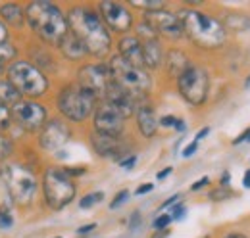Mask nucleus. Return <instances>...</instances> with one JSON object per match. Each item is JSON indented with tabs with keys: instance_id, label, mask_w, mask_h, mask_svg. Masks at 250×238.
I'll return each mask as SVG.
<instances>
[{
	"instance_id": "obj_1",
	"label": "nucleus",
	"mask_w": 250,
	"mask_h": 238,
	"mask_svg": "<svg viewBox=\"0 0 250 238\" xmlns=\"http://www.w3.org/2000/svg\"><path fill=\"white\" fill-rule=\"evenodd\" d=\"M67 27L69 33L85 46L87 54L104 60L112 50V37L104 25L98 12L85 6H75L67 12Z\"/></svg>"
},
{
	"instance_id": "obj_2",
	"label": "nucleus",
	"mask_w": 250,
	"mask_h": 238,
	"mask_svg": "<svg viewBox=\"0 0 250 238\" xmlns=\"http://www.w3.org/2000/svg\"><path fill=\"white\" fill-rule=\"evenodd\" d=\"M25 21L29 29L50 46H60L63 37L69 33L65 14L52 2H29L25 6Z\"/></svg>"
},
{
	"instance_id": "obj_3",
	"label": "nucleus",
	"mask_w": 250,
	"mask_h": 238,
	"mask_svg": "<svg viewBox=\"0 0 250 238\" xmlns=\"http://www.w3.org/2000/svg\"><path fill=\"white\" fill-rule=\"evenodd\" d=\"M177 18L181 21L183 35H187L188 40L198 48L216 50L221 48L223 42L227 40V27L219 23L216 18L206 16L204 12L185 8L177 14Z\"/></svg>"
},
{
	"instance_id": "obj_4",
	"label": "nucleus",
	"mask_w": 250,
	"mask_h": 238,
	"mask_svg": "<svg viewBox=\"0 0 250 238\" xmlns=\"http://www.w3.org/2000/svg\"><path fill=\"white\" fill-rule=\"evenodd\" d=\"M0 182L16 206H29L39 190V178L31 167L20 163H4L0 167Z\"/></svg>"
},
{
	"instance_id": "obj_5",
	"label": "nucleus",
	"mask_w": 250,
	"mask_h": 238,
	"mask_svg": "<svg viewBox=\"0 0 250 238\" xmlns=\"http://www.w3.org/2000/svg\"><path fill=\"white\" fill-rule=\"evenodd\" d=\"M6 79L16 87L21 98H27V100L44 96L50 87L46 75L27 60H16L12 65H8Z\"/></svg>"
},
{
	"instance_id": "obj_6",
	"label": "nucleus",
	"mask_w": 250,
	"mask_h": 238,
	"mask_svg": "<svg viewBox=\"0 0 250 238\" xmlns=\"http://www.w3.org/2000/svg\"><path fill=\"white\" fill-rule=\"evenodd\" d=\"M108 67L112 71V79L118 87L127 90L129 94H133L137 100H145L146 94L152 89V79L148 75V71L145 67H137L131 65L129 61H125L122 56H112L108 61Z\"/></svg>"
},
{
	"instance_id": "obj_7",
	"label": "nucleus",
	"mask_w": 250,
	"mask_h": 238,
	"mask_svg": "<svg viewBox=\"0 0 250 238\" xmlns=\"http://www.w3.org/2000/svg\"><path fill=\"white\" fill-rule=\"evenodd\" d=\"M98 100L87 89H83L77 83L65 85L56 98V108L63 118L71 123H83L89 116L94 114Z\"/></svg>"
},
{
	"instance_id": "obj_8",
	"label": "nucleus",
	"mask_w": 250,
	"mask_h": 238,
	"mask_svg": "<svg viewBox=\"0 0 250 238\" xmlns=\"http://www.w3.org/2000/svg\"><path fill=\"white\" fill-rule=\"evenodd\" d=\"M77 194V186L73 178L62 167H46L42 173V196L46 206L54 211H60L73 202Z\"/></svg>"
},
{
	"instance_id": "obj_9",
	"label": "nucleus",
	"mask_w": 250,
	"mask_h": 238,
	"mask_svg": "<svg viewBox=\"0 0 250 238\" xmlns=\"http://www.w3.org/2000/svg\"><path fill=\"white\" fill-rule=\"evenodd\" d=\"M177 90L190 106H202L210 92V75L204 67L190 63L177 77Z\"/></svg>"
},
{
	"instance_id": "obj_10",
	"label": "nucleus",
	"mask_w": 250,
	"mask_h": 238,
	"mask_svg": "<svg viewBox=\"0 0 250 238\" xmlns=\"http://www.w3.org/2000/svg\"><path fill=\"white\" fill-rule=\"evenodd\" d=\"M112 71L108 63H85L77 71V85L87 89L98 102H102L112 87Z\"/></svg>"
},
{
	"instance_id": "obj_11",
	"label": "nucleus",
	"mask_w": 250,
	"mask_h": 238,
	"mask_svg": "<svg viewBox=\"0 0 250 238\" xmlns=\"http://www.w3.org/2000/svg\"><path fill=\"white\" fill-rule=\"evenodd\" d=\"M10 110H12V121H14V125H18L25 133H37V131H41L44 127V123L48 121L46 119L48 118L46 108L41 102H37V100L21 98Z\"/></svg>"
},
{
	"instance_id": "obj_12",
	"label": "nucleus",
	"mask_w": 250,
	"mask_h": 238,
	"mask_svg": "<svg viewBox=\"0 0 250 238\" xmlns=\"http://www.w3.org/2000/svg\"><path fill=\"white\" fill-rule=\"evenodd\" d=\"M93 127H94V133L110 135V137H122L125 127V118L114 104L102 100L94 108Z\"/></svg>"
},
{
	"instance_id": "obj_13",
	"label": "nucleus",
	"mask_w": 250,
	"mask_h": 238,
	"mask_svg": "<svg viewBox=\"0 0 250 238\" xmlns=\"http://www.w3.org/2000/svg\"><path fill=\"white\" fill-rule=\"evenodd\" d=\"M98 14L108 31L125 35L133 27V14L124 2H98Z\"/></svg>"
},
{
	"instance_id": "obj_14",
	"label": "nucleus",
	"mask_w": 250,
	"mask_h": 238,
	"mask_svg": "<svg viewBox=\"0 0 250 238\" xmlns=\"http://www.w3.org/2000/svg\"><path fill=\"white\" fill-rule=\"evenodd\" d=\"M150 29L156 33L158 37H166L171 40H177L183 37V27L177 18V14H171L167 10H158V12H145L143 20Z\"/></svg>"
},
{
	"instance_id": "obj_15",
	"label": "nucleus",
	"mask_w": 250,
	"mask_h": 238,
	"mask_svg": "<svg viewBox=\"0 0 250 238\" xmlns=\"http://www.w3.org/2000/svg\"><path fill=\"white\" fill-rule=\"evenodd\" d=\"M71 137V129L63 119H48L44 127L39 131V144L46 152H56L67 144Z\"/></svg>"
},
{
	"instance_id": "obj_16",
	"label": "nucleus",
	"mask_w": 250,
	"mask_h": 238,
	"mask_svg": "<svg viewBox=\"0 0 250 238\" xmlns=\"http://www.w3.org/2000/svg\"><path fill=\"white\" fill-rule=\"evenodd\" d=\"M137 37H139V40H141V44H143L145 67H146V69H158V67L164 63V58H166L158 35L143 21V23L139 25V29H137Z\"/></svg>"
},
{
	"instance_id": "obj_17",
	"label": "nucleus",
	"mask_w": 250,
	"mask_h": 238,
	"mask_svg": "<svg viewBox=\"0 0 250 238\" xmlns=\"http://www.w3.org/2000/svg\"><path fill=\"white\" fill-rule=\"evenodd\" d=\"M91 146H93L96 156L118 159V161H122V156L124 154H129L125 142L122 140V137H110V135L93 133L91 135Z\"/></svg>"
},
{
	"instance_id": "obj_18",
	"label": "nucleus",
	"mask_w": 250,
	"mask_h": 238,
	"mask_svg": "<svg viewBox=\"0 0 250 238\" xmlns=\"http://www.w3.org/2000/svg\"><path fill=\"white\" fill-rule=\"evenodd\" d=\"M104 100L110 102V104H114V106L122 112V116H124L125 119L135 116L139 104L143 102V100H137L133 94H129V92L124 90L122 87H118L116 83H112V87H110V90H108V94H106Z\"/></svg>"
},
{
	"instance_id": "obj_19",
	"label": "nucleus",
	"mask_w": 250,
	"mask_h": 238,
	"mask_svg": "<svg viewBox=\"0 0 250 238\" xmlns=\"http://www.w3.org/2000/svg\"><path fill=\"white\" fill-rule=\"evenodd\" d=\"M118 56H122L125 61L137 67H145V58H143V44L137 35H124L118 42ZM146 69V67H145Z\"/></svg>"
},
{
	"instance_id": "obj_20",
	"label": "nucleus",
	"mask_w": 250,
	"mask_h": 238,
	"mask_svg": "<svg viewBox=\"0 0 250 238\" xmlns=\"http://www.w3.org/2000/svg\"><path fill=\"white\" fill-rule=\"evenodd\" d=\"M135 118H137V127H139V131H141V135L145 139H152L156 135L160 119L156 118V112H154V108L150 104L141 102L137 112H135Z\"/></svg>"
},
{
	"instance_id": "obj_21",
	"label": "nucleus",
	"mask_w": 250,
	"mask_h": 238,
	"mask_svg": "<svg viewBox=\"0 0 250 238\" xmlns=\"http://www.w3.org/2000/svg\"><path fill=\"white\" fill-rule=\"evenodd\" d=\"M0 20L14 29H20L25 23V8H21L16 2H6L0 4Z\"/></svg>"
},
{
	"instance_id": "obj_22",
	"label": "nucleus",
	"mask_w": 250,
	"mask_h": 238,
	"mask_svg": "<svg viewBox=\"0 0 250 238\" xmlns=\"http://www.w3.org/2000/svg\"><path fill=\"white\" fill-rule=\"evenodd\" d=\"M164 65H166L167 75L177 79L188 65H190V61H188V56L185 52H181V50H169L166 54V58H164Z\"/></svg>"
},
{
	"instance_id": "obj_23",
	"label": "nucleus",
	"mask_w": 250,
	"mask_h": 238,
	"mask_svg": "<svg viewBox=\"0 0 250 238\" xmlns=\"http://www.w3.org/2000/svg\"><path fill=\"white\" fill-rule=\"evenodd\" d=\"M60 52H62V56L65 60H69V61H79V60H83L87 56V50H85V46L71 35V33H67L65 37H63V40L60 42Z\"/></svg>"
},
{
	"instance_id": "obj_24",
	"label": "nucleus",
	"mask_w": 250,
	"mask_h": 238,
	"mask_svg": "<svg viewBox=\"0 0 250 238\" xmlns=\"http://www.w3.org/2000/svg\"><path fill=\"white\" fill-rule=\"evenodd\" d=\"M20 100H21V94L16 90V87H14L8 79L0 77V104L12 108V106H16Z\"/></svg>"
},
{
	"instance_id": "obj_25",
	"label": "nucleus",
	"mask_w": 250,
	"mask_h": 238,
	"mask_svg": "<svg viewBox=\"0 0 250 238\" xmlns=\"http://www.w3.org/2000/svg\"><path fill=\"white\" fill-rule=\"evenodd\" d=\"M16 56H18V48L10 40H6V42L0 44V67L6 69V65H12Z\"/></svg>"
},
{
	"instance_id": "obj_26",
	"label": "nucleus",
	"mask_w": 250,
	"mask_h": 238,
	"mask_svg": "<svg viewBox=\"0 0 250 238\" xmlns=\"http://www.w3.org/2000/svg\"><path fill=\"white\" fill-rule=\"evenodd\" d=\"M14 140H12V137H8L6 133H0V161H6V159H10L12 156H14Z\"/></svg>"
},
{
	"instance_id": "obj_27",
	"label": "nucleus",
	"mask_w": 250,
	"mask_h": 238,
	"mask_svg": "<svg viewBox=\"0 0 250 238\" xmlns=\"http://www.w3.org/2000/svg\"><path fill=\"white\" fill-rule=\"evenodd\" d=\"M129 6L133 8H141V10H146V12H158V10H166V2L162 0H133L129 2Z\"/></svg>"
},
{
	"instance_id": "obj_28",
	"label": "nucleus",
	"mask_w": 250,
	"mask_h": 238,
	"mask_svg": "<svg viewBox=\"0 0 250 238\" xmlns=\"http://www.w3.org/2000/svg\"><path fill=\"white\" fill-rule=\"evenodd\" d=\"M12 110L4 104H0V133H6L12 127Z\"/></svg>"
},
{
	"instance_id": "obj_29",
	"label": "nucleus",
	"mask_w": 250,
	"mask_h": 238,
	"mask_svg": "<svg viewBox=\"0 0 250 238\" xmlns=\"http://www.w3.org/2000/svg\"><path fill=\"white\" fill-rule=\"evenodd\" d=\"M102 198H104V192H91V194H87V196H83V198L79 200V208L81 209L93 208L94 204L102 202Z\"/></svg>"
},
{
	"instance_id": "obj_30",
	"label": "nucleus",
	"mask_w": 250,
	"mask_h": 238,
	"mask_svg": "<svg viewBox=\"0 0 250 238\" xmlns=\"http://www.w3.org/2000/svg\"><path fill=\"white\" fill-rule=\"evenodd\" d=\"M12 225H14V217H12L10 209L6 208V206H0V229L6 231V229H10Z\"/></svg>"
},
{
	"instance_id": "obj_31",
	"label": "nucleus",
	"mask_w": 250,
	"mask_h": 238,
	"mask_svg": "<svg viewBox=\"0 0 250 238\" xmlns=\"http://www.w3.org/2000/svg\"><path fill=\"white\" fill-rule=\"evenodd\" d=\"M171 223V215H167V213H162L160 217L154 219V231H164V229H167V225Z\"/></svg>"
},
{
	"instance_id": "obj_32",
	"label": "nucleus",
	"mask_w": 250,
	"mask_h": 238,
	"mask_svg": "<svg viewBox=\"0 0 250 238\" xmlns=\"http://www.w3.org/2000/svg\"><path fill=\"white\" fill-rule=\"evenodd\" d=\"M127 198H129V190H120V192L114 196V200L110 202V208H112V209L120 208L125 200H127Z\"/></svg>"
},
{
	"instance_id": "obj_33",
	"label": "nucleus",
	"mask_w": 250,
	"mask_h": 238,
	"mask_svg": "<svg viewBox=\"0 0 250 238\" xmlns=\"http://www.w3.org/2000/svg\"><path fill=\"white\" fill-rule=\"evenodd\" d=\"M229 196V190H227V186H219L216 190H212L210 192V200H214V202H219V200H225Z\"/></svg>"
},
{
	"instance_id": "obj_34",
	"label": "nucleus",
	"mask_w": 250,
	"mask_h": 238,
	"mask_svg": "<svg viewBox=\"0 0 250 238\" xmlns=\"http://www.w3.org/2000/svg\"><path fill=\"white\" fill-rule=\"evenodd\" d=\"M185 215V206L183 204H177L175 208L171 209V219H181Z\"/></svg>"
},
{
	"instance_id": "obj_35",
	"label": "nucleus",
	"mask_w": 250,
	"mask_h": 238,
	"mask_svg": "<svg viewBox=\"0 0 250 238\" xmlns=\"http://www.w3.org/2000/svg\"><path fill=\"white\" fill-rule=\"evenodd\" d=\"M8 37H10V31H8V25L0 20V44L2 42H6L8 40Z\"/></svg>"
},
{
	"instance_id": "obj_36",
	"label": "nucleus",
	"mask_w": 250,
	"mask_h": 238,
	"mask_svg": "<svg viewBox=\"0 0 250 238\" xmlns=\"http://www.w3.org/2000/svg\"><path fill=\"white\" fill-rule=\"evenodd\" d=\"M135 163H137V156H129V158H125V159H122V161H120V165H122V167H125V169H131Z\"/></svg>"
},
{
	"instance_id": "obj_37",
	"label": "nucleus",
	"mask_w": 250,
	"mask_h": 238,
	"mask_svg": "<svg viewBox=\"0 0 250 238\" xmlns=\"http://www.w3.org/2000/svg\"><path fill=\"white\" fill-rule=\"evenodd\" d=\"M175 121H177V118H173V116H164L160 119V125L162 127H175Z\"/></svg>"
},
{
	"instance_id": "obj_38",
	"label": "nucleus",
	"mask_w": 250,
	"mask_h": 238,
	"mask_svg": "<svg viewBox=\"0 0 250 238\" xmlns=\"http://www.w3.org/2000/svg\"><path fill=\"white\" fill-rule=\"evenodd\" d=\"M152 188H154V184H152V182H146V184H141V186L135 190V194H137V196H141V194H146V192H150Z\"/></svg>"
},
{
	"instance_id": "obj_39",
	"label": "nucleus",
	"mask_w": 250,
	"mask_h": 238,
	"mask_svg": "<svg viewBox=\"0 0 250 238\" xmlns=\"http://www.w3.org/2000/svg\"><path fill=\"white\" fill-rule=\"evenodd\" d=\"M208 182H210V178H208V177H202V178H200V180H196V182H194V184L190 186V190H194V192H196V190H200V188H204V186H206Z\"/></svg>"
},
{
	"instance_id": "obj_40",
	"label": "nucleus",
	"mask_w": 250,
	"mask_h": 238,
	"mask_svg": "<svg viewBox=\"0 0 250 238\" xmlns=\"http://www.w3.org/2000/svg\"><path fill=\"white\" fill-rule=\"evenodd\" d=\"M196 150H198V142L194 140V142H190L187 148L183 150V156H185V158H190V156H192V154H194Z\"/></svg>"
},
{
	"instance_id": "obj_41",
	"label": "nucleus",
	"mask_w": 250,
	"mask_h": 238,
	"mask_svg": "<svg viewBox=\"0 0 250 238\" xmlns=\"http://www.w3.org/2000/svg\"><path fill=\"white\" fill-rule=\"evenodd\" d=\"M94 229H96V225H94V223L83 225V227H79V229H77V235H87V233H93Z\"/></svg>"
},
{
	"instance_id": "obj_42",
	"label": "nucleus",
	"mask_w": 250,
	"mask_h": 238,
	"mask_svg": "<svg viewBox=\"0 0 250 238\" xmlns=\"http://www.w3.org/2000/svg\"><path fill=\"white\" fill-rule=\"evenodd\" d=\"M85 171H87L85 167H77V169H69V167H67V169H65V173H67V175H69L71 178H73V177H79V175H83Z\"/></svg>"
},
{
	"instance_id": "obj_43",
	"label": "nucleus",
	"mask_w": 250,
	"mask_h": 238,
	"mask_svg": "<svg viewBox=\"0 0 250 238\" xmlns=\"http://www.w3.org/2000/svg\"><path fill=\"white\" fill-rule=\"evenodd\" d=\"M179 198H181V194H173V196H171V198H167V200H166V202H164V204H162V206H160V209H166V208H169V206H171V204H175V202H177V200H179Z\"/></svg>"
},
{
	"instance_id": "obj_44",
	"label": "nucleus",
	"mask_w": 250,
	"mask_h": 238,
	"mask_svg": "<svg viewBox=\"0 0 250 238\" xmlns=\"http://www.w3.org/2000/svg\"><path fill=\"white\" fill-rule=\"evenodd\" d=\"M233 142H235V144H239V142H250V129H247V131H245L239 139H235Z\"/></svg>"
},
{
	"instance_id": "obj_45",
	"label": "nucleus",
	"mask_w": 250,
	"mask_h": 238,
	"mask_svg": "<svg viewBox=\"0 0 250 238\" xmlns=\"http://www.w3.org/2000/svg\"><path fill=\"white\" fill-rule=\"evenodd\" d=\"M208 133H210V129H208V127H204V129H200V131H198V135H196V139H194V140H196V142H198V140H202V139H204V137H206V135H208Z\"/></svg>"
},
{
	"instance_id": "obj_46",
	"label": "nucleus",
	"mask_w": 250,
	"mask_h": 238,
	"mask_svg": "<svg viewBox=\"0 0 250 238\" xmlns=\"http://www.w3.org/2000/svg\"><path fill=\"white\" fill-rule=\"evenodd\" d=\"M171 171H173L171 167H166V169H162V171H160V173H158V175H156L158 180H162V178H166V177H167V175H169V173H171Z\"/></svg>"
},
{
	"instance_id": "obj_47",
	"label": "nucleus",
	"mask_w": 250,
	"mask_h": 238,
	"mask_svg": "<svg viewBox=\"0 0 250 238\" xmlns=\"http://www.w3.org/2000/svg\"><path fill=\"white\" fill-rule=\"evenodd\" d=\"M166 237H169V231H167V229H164V231H156L150 238H166Z\"/></svg>"
},
{
	"instance_id": "obj_48",
	"label": "nucleus",
	"mask_w": 250,
	"mask_h": 238,
	"mask_svg": "<svg viewBox=\"0 0 250 238\" xmlns=\"http://www.w3.org/2000/svg\"><path fill=\"white\" fill-rule=\"evenodd\" d=\"M243 184H245V188H250V169L245 173V177H243Z\"/></svg>"
},
{
	"instance_id": "obj_49",
	"label": "nucleus",
	"mask_w": 250,
	"mask_h": 238,
	"mask_svg": "<svg viewBox=\"0 0 250 238\" xmlns=\"http://www.w3.org/2000/svg\"><path fill=\"white\" fill-rule=\"evenodd\" d=\"M173 129H177V131H185V123H183V119H177Z\"/></svg>"
},
{
	"instance_id": "obj_50",
	"label": "nucleus",
	"mask_w": 250,
	"mask_h": 238,
	"mask_svg": "<svg viewBox=\"0 0 250 238\" xmlns=\"http://www.w3.org/2000/svg\"><path fill=\"white\" fill-rule=\"evenodd\" d=\"M229 180H231V175H229V173H223V177H221V186H227Z\"/></svg>"
},
{
	"instance_id": "obj_51",
	"label": "nucleus",
	"mask_w": 250,
	"mask_h": 238,
	"mask_svg": "<svg viewBox=\"0 0 250 238\" xmlns=\"http://www.w3.org/2000/svg\"><path fill=\"white\" fill-rule=\"evenodd\" d=\"M223 238H249L247 235H241V233H231V235H225Z\"/></svg>"
},
{
	"instance_id": "obj_52",
	"label": "nucleus",
	"mask_w": 250,
	"mask_h": 238,
	"mask_svg": "<svg viewBox=\"0 0 250 238\" xmlns=\"http://www.w3.org/2000/svg\"><path fill=\"white\" fill-rule=\"evenodd\" d=\"M245 87H247V89L250 90V75L247 77V79H245Z\"/></svg>"
},
{
	"instance_id": "obj_53",
	"label": "nucleus",
	"mask_w": 250,
	"mask_h": 238,
	"mask_svg": "<svg viewBox=\"0 0 250 238\" xmlns=\"http://www.w3.org/2000/svg\"><path fill=\"white\" fill-rule=\"evenodd\" d=\"M2 73H4V67H0V75H2Z\"/></svg>"
},
{
	"instance_id": "obj_54",
	"label": "nucleus",
	"mask_w": 250,
	"mask_h": 238,
	"mask_svg": "<svg viewBox=\"0 0 250 238\" xmlns=\"http://www.w3.org/2000/svg\"><path fill=\"white\" fill-rule=\"evenodd\" d=\"M54 238H62V237H54Z\"/></svg>"
}]
</instances>
